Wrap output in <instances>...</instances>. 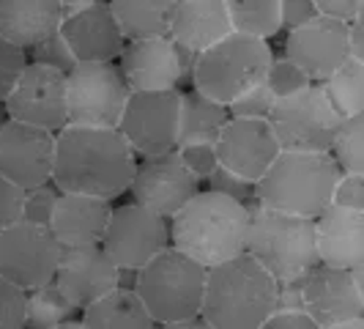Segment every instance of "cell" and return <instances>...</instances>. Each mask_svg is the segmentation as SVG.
<instances>
[{"label":"cell","mask_w":364,"mask_h":329,"mask_svg":"<svg viewBox=\"0 0 364 329\" xmlns=\"http://www.w3.org/2000/svg\"><path fill=\"white\" fill-rule=\"evenodd\" d=\"M137 154L118 129L66 124L55 135L53 184L60 192L115 201L129 192Z\"/></svg>","instance_id":"obj_1"},{"label":"cell","mask_w":364,"mask_h":329,"mask_svg":"<svg viewBox=\"0 0 364 329\" xmlns=\"http://www.w3.org/2000/svg\"><path fill=\"white\" fill-rule=\"evenodd\" d=\"M247 225V203L200 189L170 217V244L208 269L244 253Z\"/></svg>","instance_id":"obj_2"},{"label":"cell","mask_w":364,"mask_h":329,"mask_svg":"<svg viewBox=\"0 0 364 329\" xmlns=\"http://www.w3.org/2000/svg\"><path fill=\"white\" fill-rule=\"evenodd\" d=\"M277 280L241 256L205 269L200 318L214 329H257L274 313Z\"/></svg>","instance_id":"obj_3"},{"label":"cell","mask_w":364,"mask_h":329,"mask_svg":"<svg viewBox=\"0 0 364 329\" xmlns=\"http://www.w3.org/2000/svg\"><path fill=\"white\" fill-rule=\"evenodd\" d=\"M340 167L328 151H279L255 184V203L296 217L315 219L331 206Z\"/></svg>","instance_id":"obj_4"},{"label":"cell","mask_w":364,"mask_h":329,"mask_svg":"<svg viewBox=\"0 0 364 329\" xmlns=\"http://www.w3.org/2000/svg\"><path fill=\"white\" fill-rule=\"evenodd\" d=\"M244 253L257 261L277 283L299 280L318 263L315 225L307 217L274 212L250 203V225Z\"/></svg>","instance_id":"obj_5"},{"label":"cell","mask_w":364,"mask_h":329,"mask_svg":"<svg viewBox=\"0 0 364 329\" xmlns=\"http://www.w3.org/2000/svg\"><path fill=\"white\" fill-rule=\"evenodd\" d=\"M205 288V266L173 244L137 269L134 291L156 324L198 318Z\"/></svg>","instance_id":"obj_6"},{"label":"cell","mask_w":364,"mask_h":329,"mask_svg":"<svg viewBox=\"0 0 364 329\" xmlns=\"http://www.w3.org/2000/svg\"><path fill=\"white\" fill-rule=\"evenodd\" d=\"M272 55L269 41L233 31L198 55L192 88L205 93L208 99L230 105L236 96L263 83Z\"/></svg>","instance_id":"obj_7"},{"label":"cell","mask_w":364,"mask_h":329,"mask_svg":"<svg viewBox=\"0 0 364 329\" xmlns=\"http://www.w3.org/2000/svg\"><path fill=\"white\" fill-rule=\"evenodd\" d=\"M129 96L132 91L118 63L77 61L66 74V113L69 124L77 127L118 129Z\"/></svg>","instance_id":"obj_8"},{"label":"cell","mask_w":364,"mask_h":329,"mask_svg":"<svg viewBox=\"0 0 364 329\" xmlns=\"http://www.w3.org/2000/svg\"><path fill=\"white\" fill-rule=\"evenodd\" d=\"M340 121L343 118L328 105L318 83L277 99L269 113V124L282 151H328Z\"/></svg>","instance_id":"obj_9"},{"label":"cell","mask_w":364,"mask_h":329,"mask_svg":"<svg viewBox=\"0 0 364 329\" xmlns=\"http://www.w3.org/2000/svg\"><path fill=\"white\" fill-rule=\"evenodd\" d=\"M181 127V91H132L118 132L137 157L167 154L178 146Z\"/></svg>","instance_id":"obj_10"},{"label":"cell","mask_w":364,"mask_h":329,"mask_svg":"<svg viewBox=\"0 0 364 329\" xmlns=\"http://www.w3.org/2000/svg\"><path fill=\"white\" fill-rule=\"evenodd\" d=\"M63 247L53 231L33 222H14L0 231V277L22 291H33L55 280Z\"/></svg>","instance_id":"obj_11"},{"label":"cell","mask_w":364,"mask_h":329,"mask_svg":"<svg viewBox=\"0 0 364 329\" xmlns=\"http://www.w3.org/2000/svg\"><path fill=\"white\" fill-rule=\"evenodd\" d=\"M164 247H170V219L134 201L112 206L102 250L118 269L137 272Z\"/></svg>","instance_id":"obj_12"},{"label":"cell","mask_w":364,"mask_h":329,"mask_svg":"<svg viewBox=\"0 0 364 329\" xmlns=\"http://www.w3.org/2000/svg\"><path fill=\"white\" fill-rule=\"evenodd\" d=\"M3 110L11 121H22L31 127L47 129L58 135L69 124L66 113V74L50 69L44 63L28 61L19 74L17 85L6 96Z\"/></svg>","instance_id":"obj_13"},{"label":"cell","mask_w":364,"mask_h":329,"mask_svg":"<svg viewBox=\"0 0 364 329\" xmlns=\"http://www.w3.org/2000/svg\"><path fill=\"white\" fill-rule=\"evenodd\" d=\"M304 313L318 327L340 324L364 315V263L356 269H337L315 263L299 277Z\"/></svg>","instance_id":"obj_14"},{"label":"cell","mask_w":364,"mask_h":329,"mask_svg":"<svg viewBox=\"0 0 364 329\" xmlns=\"http://www.w3.org/2000/svg\"><path fill=\"white\" fill-rule=\"evenodd\" d=\"M203 189V184L186 170L176 151L137 157V167L129 184L134 203L170 219L186 201H192Z\"/></svg>","instance_id":"obj_15"},{"label":"cell","mask_w":364,"mask_h":329,"mask_svg":"<svg viewBox=\"0 0 364 329\" xmlns=\"http://www.w3.org/2000/svg\"><path fill=\"white\" fill-rule=\"evenodd\" d=\"M214 146L219 164L250 184L260 182L263 173L277 160V154L282 151L269 118H241V115L228 118Z\"/></svg>","instance_id":"obj_16"},{"label":"cell","mask_w":364,"mask_h":329,"mask_svg":"<svg viewBox=\"0 0 364 329\" xmlns=\"http://www.w3.org/2000/svg\"><path fill=\"white\" fill-rule=\"evenodd\" d=\"M55 135L6 118L0 124V176L22 189L53 182Z\"/></svg>","instance_id":"obj_17"},{"label":"cell","mask_w":364,"mask_h":329,"mask_svg":"<svg viewBox=\"0 0 364 329\" xmlns=\"http://www.w3.org/2000/svg\"><path fill=\"white\" fill-rule=\"evenodd\" d=\"M285 58H291L310 83H323L348 58V22L318 14L315 19L285 31Z\"/></svg>","instance_id":"obj_18"},{"label":"cell","mask_w":364,"mask_h":329,"mask_svg":"<svg viewBox=\"0 0 364 329\" xmlns=\"http://www.w3.org/2000/svg\"><path fill=\"white\" fill-rule=\"evenodd\" d=\"M58 31L74 58L88 63H115L127 44L107 0L66 9Z\"/></svg>","instance_id":"obj_19"},{"label":"cell","mask_w":364,"mask_h":329,"mask_svg":"<svg viewBox=\"0 0 364 329\" xmlns=\"http://www.w3.org/2000/svg\"><path fill=\"white\" fill-rule=\"evenodd\" d=\"M118 280H121V269L109 261L102 244H93V247L63 250L53 283L72 302L74 310L82 313L88 305L115 291Z\"/></svg>","instance_id":"obj_20"},{"label":"cell","mask_w":364,"mask_h":329,"mask_svg":"<svg viewBox=\"0 0 364 329\" xmlns=\"http://www.w3.org/2000/svg\"><path fill=\"white\" fill-rule=\"evenodd\" d=\"M118 69L129 91H170L181 85L176 47L170 36L127 41L118 55Z\"/></svg>","instance_id":"obj_21"},{"label":"cell","mask_w":364,"mask_h":329,"mask_svg":"<svg viewBox=\"0 0 364 329\" xmlns=\"http://www.w3.org/2000/svg\"><path fill=\"white\" fill-rule=\"evenodd\" d=\"M315 225V253L318 263L337 269H356L364 263V212L328 206Z\"/></svg>","instance_id":"obj_22"},{"label":"cell","mask_w":364,"mask_h":329,"mask_svg":"<svg viewBox=\"0 0 364 329\" xmlns=\"http://www.w3.org/2000/svg\"><path fill=\"white\" fill-rule=\"evenodd\" d=\"M109 214H112V201L60 192L58 203H55L53 219H50L47 228L53 231L55 241L63 250H69V247H93V244H102Z\"/></svg>","instance_id":"obj_23"},{"label":"cell","mask_w":364,"mask_h":329,"mask_svg":"<svg viewBox=\"0 0 364 329\" xmlns=\"http://www.w3.org/2000/svg\"><path fill=\"white\" fill-rule=\"evenodd\" d=\"M228 33H233V28H230L225 0H181L176 3L167 36L176 44L203 53Z\"/></svg>","instance_id":"obj_24"},{"label":"cell","mask_w":364,"mask_h":329,"mask_svg":"<svg viewBox=\"0 0 364 329\" xmlns=\"http://www.w3.org/2000/svg\"><path fill=\"white\" fill-rule=\"evenodd\" d=\"M60 0H0V36L25 53L63 22Z\"/></svg>","instance_id":"obj_25"},{"label":"cell","mask_w":364,"mask_h":329,"mask_svg":"<svg viewBox=\"0 0 364 329\" xmlns=\"http://www.w3.org/2000/svg\"><path fill=\"white\" fill-rule=\"evenodd\" d=\"M80 321L85 329H154L156 321L151 318L146 305L140 302L137 291L132 288H115L99 302L88 305L80 313Z\"/></svg>","instance_id":"obj_26"},{"label":"cell","mask_w":364,"mask_h":329,"mask_svg":"<svg viewBox=\"0 0 364 329\" xmlns=\"http://www.w3.org/2000/svg\"><path fill=\"white\" fill-rule=\"evenodd\" d=\"M127 41L170 33L176 0H107Z\"/></svg>","instance_id":"obj_27"},{"label":"cell","mask_w":364,"mask_h":329,"mask_svg":"<svg viewBox=\"0 0 364 329\" xmlns=\"http://www.w3.org/2000/svg\"><path fill=\"white\" fill-rule=\"evenodd\" d=\"M228 118H230L228 105H222L217 99H208L198 88L181 91L178 146H183V143H214L222 127L228 124Z\"/></svg>","instance_id":"obj_28"},{"label":"cell","mask_w":364,"mask_h":329,"mask_svg":"<svg viewBox=\"0 0 364 329\" xmlns=\"http://www.w3.org/2000/svg\"><path fill=\"white\" fill-rule=\"evenodd\" d=\"M318 85L323 88L328 105L334 108L340 118H350V115L364 113V61L348 58L340 69H334Z\"/></svg>","instance_id":"obj_29"},{"label":"cell","mask_w":364,"mask_h":329,"mask_svg":"<svg viewBox=\"0 0 364 329\" xmlns=\"http://www.w3.org/2000/svg\"><path fill=\"white\" fill-rule=\"evenodd\" d=\"M230 28L244 36H255L269 41L282 33L279 25V0H225Z\"/></svg>","instance_id":"obj_30"},{"label":"cell","mask_w":364,"mask_h":329,"mask_svg":"<svg viewBox=\"0 0 364 329\" xmlns=\"http://www.w3.org/2000/svg\"><path fill=\"white\" fill-rule=\"evenodd\" d=\"M77 310L55 283L25 291V329H55L74 318Z\"/></svg>","instance_id":"obj_31"},{"label":"cell","mask_w":364,"mask_h":329,"mask_svg":"<svg viewBox=\"0 0 364 329\" xmlns=\"http://www.w3.org/2000/svg\"><path fill=\"white\" fill-rule=\"evenodd\" d=\"M331 160L337 162L340 173H362L364 176V113L343 118L328 146Z\"/></svg>","instance_id":"obj_32"},{"label":"cell","mask_w":364,"mask_h":329,"mask_svg":"<svg viewBox=\"0 0 364 329\" xmlns=\"http://www.w3.org/2000/svg\"><path fill=\"white\" fill-rule=\"evenodd\" d=\"M263 83H266V88L274 93V99H285V96L304 91L307 85H312L310 77L301 72L291 58H285V55H272V63H269V69H266Z\"/></svg>","instance_id":"obj_33"},{"label":"cell","mask_w":364,"mask_h":329,"mask_svg":"<svg viewBox=\"0 0 364 329\" xmlns=\"http://www.w3.org/2000/svg\"><path fill=\"white\" fill-rule=\"evenodd\" d=\"M58 195H60V189L53 182L25 189V195H22V222H33V225L47 228L50 219H53Z\"/></svg>","instance_id":"obj_34"},{"label":"cell","mask_w":364,"mask_h":329,"mask_svg":"<svg viewBox=\"0 0 364 329\" xmlns=\"http://www.w3.org/2000/svg\"><path fill=\"white\" fill-rule=\"evenodd\" d=\"M28 61L44 63V66H50V69H58L60 74H69L74 69V63H77V58L72 55L69 44L60 36V31H55V33H50L47 38H41L38 44H33V47L28 50Z\"/></svg>","instance_id":"obj_35"},{"label":"cell","mask_w":364,"mask_h":329,"mask_svg":"<svg viewBox=\"0 0 364 329\" xmlns=\"http://www.w3.org/2000/svg\"><path fill=\"white\" fill-rule=\"evenodd\" d=\"M176 154H178L183 167L200 184L219 167L217 146L214 143H183V146L176 148Z\"/></svg>","instance_id":"obj_36"},{"label":"cell","mask_w":364,"mask_h":329,"mask_svg":"<svg viewBox=\"0 0 364 329\" xmlns=\"http://www.w3.org/2000/svg\"><path fill=\"white\" fill-rule=\"evenodd\" d=\"M28 66V53L11 44L9 38L0 36V105L6 102V96L17 85L19 74Z\"/></svg>","instance_id":"obj_37"},{"label":"cell","mask_w":364,"mask_h":329,"mask_svg":"<svg viewBox=\"0 0 364 329\" xmlns=\"http://www.w3.org/2000/svg\"><path fill=\"white\" fill-rule=\"evenodd\" d=\"M274 93L266 88V83H257L255 88L244 91L241 96H236L230 105H228V113L230 115H241V118H269V113L274 108Z\"/></svg>","instance_id":"obj_38"},{"label":"cell","mask_w":364,"mask_h":329,"mask_svg":"<svg viewBox=\"0 0 364 329\" xmlns=\"http://www.w3.org/2000/svg\"><path fill=\"white\" fill-rule=\"evenodd\" d=\"M203 189H211V192H219V195H228V198H233V201H241V203H255V184L244 182V179H238L233 176L230 170H225L222 164H219L217 170L203 182Z\"/></svg>","instance_id":"obj_39"},{"label":"cell","mask_w":364,"mask_h":329,"mask_svg":"<svg viewBox=\"0 0 364 329\" xmlns=\"http://www.w3.org/2000/svg\"><path fill=\"white\" fill-rule=\"evenodd\" d=\"M0 329H25V291L0 277Z\"/></svg>","instance_id":"obj_40"},{"label":"cell","mask_w":364,"mask_h":329,"mask_svg":"<svg viewBox=\"0 0 364 329\" xmlns=\"http://www.w3.org/2000/svg\"><path fill=\"white\" fill-rule=\"evenodd\" d=\"M331 206L364 212V176L362 173H340L331 189Z\"/></svg>","instance_id":"obj_41"},{"label":"cell","mask_w":364,"mask_h":329,"mask_svg":"<svg viewBox=\"0 0 364 329\" xmlns=\"http://www.w3.org/2000/svg\"><path fill=\"white\" fill-rule=\"evenodd\" d=\"M22 195H25L22 187L0 176V231L22 219Z\"/></svg>","instance_id":"obj_42"},{"label":"cell","mask_w":364,"mask_h":329,"mask_svg":"<svg viewBox=\"0 0 364 329\" xmlns=\"http://www.w3.org/2000/svg\"><path fill=\"white\" fill-rule=\"evenodd\" d=\"M318 17L315 0H279V25L282 31H293Z\"/></svg>","instance_id":"obj_43"},{"label":"cell","mask_w":364,"mask_h":329,"mask_svg":"<svg viewBox=\"0 0 364 329\" xmlns=\"http://www.w3.org/2000/svg\"><path fill=\"white\" fill-rule=\"evenodd\" d=\"M315 9H318V14H323V17L350 22V19L362 17L364 0H315Z\"/></svg>","instance_id":"obj_44"},{"label":"cell","mask_w":364,"mask_h":329,"mask_svg":"<svg viewBox=\"0 0 364 329\" xmlns=\"http://www.w3.org/2000/svg\"><path fill=\"white\" fill-rule=\"evenodd\" d=\"M296 310H304V302H301V286H299V280H285V283H277L274 313H296Z\"/></svg>","instance_id":"obj_45"},{"label":"cell","mask_w":364,"mask_h":329,"mask_svg":"<svg viewBox=\"0 0 364 329\" xmlns=\"http://www.w3.org/2000/svg\"><path fill=\"white\" fill-rule=\"evenodd\" d=\"M257 329H321L304 310L296 313H272Z\"/></svg>","instance_id":"obj_46"},{"label":"cell","mask_w":364,"mask_h":329,"mask_svg":"<svg viewBox=\"0 0 364 329\" xmlns=\"http://www.w3.org/2000/svg\"><path fill=\"white\" fill-rule=\"evenodd\" d=\"M173 47H176V61H178V74H181V83H192V74H195V63H198V55L195 50H189V47H183V44H176L173 41Z\"/></svg>","instance_id":"obj_47"},{"label":"cell","mask_w":364,"mask_h":329,"mask_svg":"<svg viewBox=\"0 0 364 329\" xmlns=\"http://www.w3.org/2000/svg\"><path fill=\"white\" fill-rule=\"evenodd\" d=\"M348 55L356 58V61H364V25L362 17L350 19L348 22Z\"/></svg>","instance_id":"obj_48"},{"label":"cell","mask_w":364,"mask_h":329,"mask_svg":"<svg viewBox=\"0 0 364 329\" xmlns=\"http://www.w3.org/2000/svg\"><path fill=\"white\" fill-rule=\"evenodd\" d=\"M159 329H214L203 321L200 315L198 318H186V321H176V324H156Z\"/></svg>","instance_id":"obj_49"},{"label":"cell","mask_w":364,"mask_h":329,"mask_svg":"<svg viewBox=\"0 0 364 329\" xmlns=\"http://www.w3.org/2000/svg\"><path fill=\"white\" fill-rule=\"evenodd\" d=\"M321 329H364V318H348V321H340V324H326Z\"/></svg>","instance_id":"obj_50"},{"label":"cell","mask_w":364,"mask_h":329,"mask_svg":"<svg viewBox=\"0 0 364 329\" xmlns=\"http://www.w3.org/2000/svg\"><path fill=\"white\" fill-rule=\"evenodd\" d=\"M55 329H85V324L80 321V318H69V321H63V324H58Z\"/></svg>","instance_id":"obj_51"},{"label":"cell","mask_w":364,"mask_h":329,"mask_svg":"<svg viewBox=\"0 0 364 329\" xmlns=\"http://www.w3.org/2000/svg\"><path fill=\"white\" fill-rule=\"evenodd\" d=\"M88 3H96V0H60L63 9H80V6H88Z\"/></svg>","instance_id":"obj_52"},{"label":"cell","mask_w":364,"mask_h":329,"mask_svg":"<svg viewBox=\"0 0 364 329\" xmlns=\"http://www.w3.org/2000/svg\"><path fill=\"white\" fill-rule=\"evenodd\" d=\"M6 118H9V115H6V110H3V105H0V124H3Z\"/></svg>","instance_id":"obj_53"},{"label":"cell","mask_w":364,"mask_h":329,"mask_svg":"<svg viewBox=\"0 0 364 329\" xmlns=\"http://www.w3.org/2000/svg\"><path fill=\"white\" fill-rule=\"evenodd\" d=\"M176 3H181V0H176Z\"/></svg>","instance_id":"obj_54"}]
</instances>
